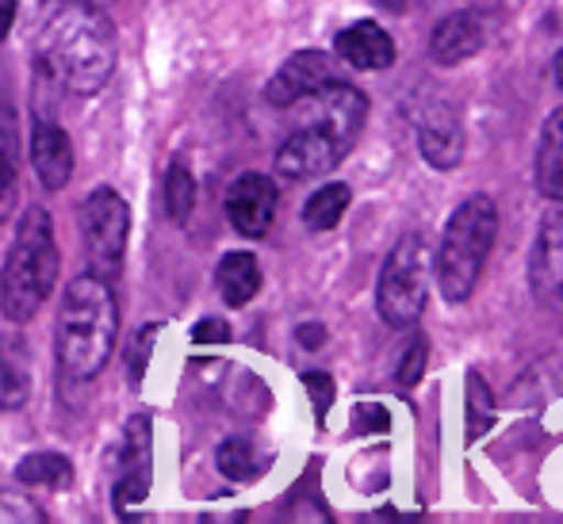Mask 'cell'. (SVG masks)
I'll use <instances>...</instances> for the list:
<instances>
[{
	"label": "cell",
	"mask_w": 563,
	"mask_h": 524,
	"mask_svg": "<svg viewBox=\"0 0 563 524\" xmlns=\"http://www.w3.org/2000/svg\"><path fill=\"white\" fill-rule=\"evenodd\" d=\"M537 192L563 208V104L552 111L537 146Z\"/></svg>",
	"instance_id": "18"
},
{
	"label": "cell",
	"mask_w": 563,
	"mask_h": 524,
	"mask_svg": "<svg viewBox=\"0 0 563 524\" xmlns=\"http://www.w3.org/2000/svg\"><path fill=\"white\" fill-rule=\"evenodd\" d=\"M192 341L196 345H223V341H230V325L223 317H203V322H196Z\"/></svg>",
	"instance_id": "31"
},
{
	"label": "cell",
	"mask_w": 563,
	"mask_h": 524,
	"mask_svg": "<svg viewBox=\"0 0 563 524\" xmlns=\"http://www.w3.org/2000/svg\"><path fill=\"white\" fill-rule=\"evenodd\" d=\"M216 283H219V296H223L227 306H245L261 291L257 257H253V253H227V257L219 260Z\"/></svg>",
	"instance_id": "19"
},
{
	"label": "cell",
	"mask_w": 563,
	"mask_h": 524,
	"mask_svg": "<svg viewBox=\"0 0 563 524\" xmlns=\"http://www.w3.org/2000/svg\"><path fill=\"white\" fill-rule=\"evenodd\" d=\"M426 341L422 337H415L407 345V353H402V360H399V371H395V379H399V387H415L418 379H422V371H426Z\"/></svg>",
	"instance_id": "29"
},
{
	"label": "cell",
	"mask_w": 563,
	"mask_h": 524,
	"mask_svg": "<svg viewBox=\"0 0 563 524\" xmlns=\"http://www.w3.org/2000/svg\"><path fill=\"white\" fill-rule=\"evenodd\" d=\"M349 154V146L319 123H303L299 131L288 134L280 149H276V172L284 180H314L327 177L330 169H338L341 157Z\"/></svg>",
	"instance_id": "7"
},
{
	"label": "cell",
	"mask_w": 563,
	"mask_h": 524,
	"mask_svg": "<svg viewBox=\"0 0 563 524\" xmlns=\"http://www.w3.org/2000/svg\"><path fill=\"white\" fill-rule=\"evenodd\" d=\"M31 165H35V177L46 192H58L74 177V142L51 119H35V126H31Z\"/></svg>",
	"instance_id": "13"
},
{
	"label": "cell",
	"mask_w": 563,
	"mask_h": 524,
	"mask_svg": "<svg viewBox=\"0 0 563 524\" xmlns=\"http://www.w3.org/2000/svg\"><path fill=\"white\" fill-rule=\"evenodd\" d=\"M58 283V242L46 208L23 211L15 226L12 249L0 268V314L12 325H23L38 314Z\"/></svg>",
	"instance_id": "3"
},
{
	"label": "cell",
	"mask_w": 563,
	"mask_h": 524,
	"mask_svg": "<svg viewBox=\"0 0 563 524\" xmlns=\"http://www.w3.org/2000/svg\"><path fill=\"white\" fill-rule=\"evenodd\" d=\"M81 242L89 257V272L104 276L108 283L119 280L126 260V237H131V208L115 188H97L81 200Z\"/></svg>",
	"instance_id": "6"
},
{
	"label": "cell",
	"mask_w": 563,
	"mask_h": 524,
	"mask_svg": "<svg viewBox=\"0 0 563 524\" xmlns=\"http://www.w3.org/2000/svg\"><path fill=\"white\" fill-rule=\"evenodd\" d=\"M15 8H20V0H0V38L12 31L15 23Z\"/></svg>",
	"instance_id": "33"
},
{
	"label": "cell",
	"mask_w": 563,
	"mask_h": 524,
	"mask_svg": "<svg viewBox=\"0 0 563 524\" xmlns=\"http://www.w3.org/2000/svg\"><path fill=\"white\" fill-rule=\"evenodd\" d=\"M426 296H430V249H426L422 234H402L379 268V317L391 330H410L426 311Z\"/></svg>",
	"instance_id": "5"
},
{
	"label": "cell",
	"mask_w": 563,
	"mask_h": 524,
	"mask_svg": "<svg viewBox=\"0 0 563 524\" xmlns=\"http://www.w3.org/2000/svg\"><path fill=\"white\" fill-rule=\"evenodd\" d=\"M464 425H467V444L475 436H483L490 425H495V399H490V387L483 383V376L467 371L464 376Z\"/></svg>",
	"instance_id": "23"
},
{
	"label": "cell",
	"mask_w": 563,
	"mask_h": 524,
	"mask_svg": "<svg viewBox=\"0 0 563 524\" xmlns=\"http://www.w3.org/2000/svg\"><path fill=\"white\" fill-rule=\"evenodd\" d=\"M115 337L119 306L112 283L97 272L69 280L58 322H54V353H58L62 371L74 379L100 376L115 353Z\"/></svg>",
	"instance_id": "2"
},
{
	"label": "cell",
	"mask_w": 563,
	"mask_h": 524,
	"mask_svg": "<svg viewBox=\"0 0 563 524\" xmlns=\"http://www.w3.org/2000/svg\"><path fill=\"white\" fill-rule=\"evenodd\" d=\"M299 104H307L303 123L327 126V131L345 142L349 149H353V142L361 138L364 123H368V100H364V92L353 89L345 77H341V81H330L327 89L299 100Z\"/></svg>",
	"instance_id": "8"
},
{
	"label": "cell",
	"mask_w": 563,
	"mask_h": 524,
	"mask_svg": "<svg viewBox=\"0 0 563 524\" xmlns=\"http://www.w3.org/2000/svg\"><path fill=\"white\" fill-rule=\"evenodd\" d=\"M529 288L541 306H563V208L549 211L537 226Z\"/></svg>",
	"instance_id": "11"
},
{
	"label": "cell",
	"mask_w": 563,
	"mask_h": 524,
	"mask_svg": "<svg viewBox=\"0 0 563 524\" xmlns=\"http://www.w3.org/2000/svg\"><path fill=\"white\" fill-rule=\"evenodd\" d=\"M196 208V177L185 161H173L165 172V211L173 222H188V214Z\"/></svg>",
	"instance_id": "24"
},
{
	"label": "cell",
	"mask_w": 563,
	"mask_h": 524,
	"mask_svg": "<svg viewBox=\"0 0 563 524\" xmlns=\"http://www.w3.org/2000/svg\"><path fill=\"white\" fill-rule=\"evenodd\" d=\"M154 436H150V417L139 414L126 421L123 433V475L115 482V513L123 517L131 505H139L150 490V475H154Z\"/></svg>",
	"instance_id": "12"
},
{
	"label": "cell",
	"mask_w": 563,
	"mask_h": 524,
	"mask_svg": "<svg viewBox=\"0 0 563 524\" xmlns=\"http://www.w3.org/2000/svg\"><path fill=\"white\" fill-rule=\"evenodd\" d=\"M353 428L356 433H387L391 428V414L384 402H356L353 406Z\"/></svg>",
	"instance_id": "28"
},
{
	"label": "cell",
	"mask_w": 563,
	"mask_h": 524,
	"mask_svg": "<svg viewBox=\"0 0 563 524\" xmlns=\"http://www.w3.org/2000/svg\"><path fill=\"white\" fill-rule=\"evenodd\" d=\"M216 464H219V471H223L227 479H234V482H245V479H253V475H257V456H253L250 441H242V436H230V441L219 444Z\"/></svg>",
	"instance_id": "25"
},
{
	"label": "cell",
	"mask_w": 563,
	"mask_h": 524,
	"mask_svg": "<svg viewBox=\"0 0 563 524\" xmlns=\"http://www.w3.org/2000/svg\"><path fill=\"white\" fill-rule=\"evenodd\" d=\"M334 51H338V58L345 62V66L364 69V74L395 66V38L387 35L376 20H356L353 27L338 31Z\"/></svg>",
	"instance_id": "15"
},
{
	"label": "cell",
	"mask_w": 563,
	"mask_h": 524,
	"mask_svg": "<svg viewBox=\"0 0 563 524\" xmlns=\"http://www.w3.org/2000/svg\"><path fill=\"white\" fill-rule=\"evenodd\" d=\"M552 69H556V85H560V89H563V46H560L556 62H552Z\"/></svg>",
	"instance_id": "34"
},
{
	"label": "cell",
	"mask_w": 563,
	"mask_h": 524,
	"mask_svg": "<svg viewBox=\"0 0 563 524\" xmlns=\"http://www.w3.org/2000/svg\"><path fill=\"white\" fill-rule=\"evenodd\" d=\"M472 4H479V0H472Z\"/></svg>",
	"instance_id": "35"
},
{
	"label": "cell",
	"mask_w": 563,
	"mask_h": 524,
	"mask_svg": "<svg viewBox=\"0 0 563 524\" xmlns=\"http://www.w3.org/2000/svg\"><path fill=\"white\" fill-rule=\"evenodd\" d=\"M322 337H327V330H322V325H299V345H303V348H319Z\"/></svg>",
	"instance_id": "32"
},
{
	"label": "cell",
	"mask_w": 563,
	"mask_h": 524,
	"mask_svg": "<svg viewBox=\"0 0 563 524\" xmlns=\"http://www.w3.org/2000/svg\"><path fill=\"white\" fill-rule=\"evenodd\" d=\"M483 43H487V27H483L479 12L464 8V12H452L433 27L430 54L441 66H460V62H467L472 54H479Z\"/></svg>",
	"instance_id": "16"
},
{
	"label": "cell",
	"mask_w": 563,
	"mask_h": 524,
	"mask_svg": "<svg viewBox=\"0 0 563 524\" xmlns=\"http://www.w3.org/2000/svg\"><path fill=\"white\" fill-rule=\"evenodd\" d=\"M418 146L433 169H456L464 157V126L449 104H430L418 123Z\"/></svg>",
	"instance_id": "14"
},
{
	"label": "cell",
	"mask_w": 563,
	"mask_h": 524,
	"mask_svg": "<svg viewBox=\"0 0 563 524\" xmlns=\"http://www.w3.org/2000/svg\"><path fill=\"white\" fill-rule=\"evenodd\" d=\"M35 58L54 85L74 97H97L115 74V27L89 0H66L51 12L35 43Z\"/></svg>",
	"instance_id": "1"
},
{
	"label": "cell",
	"mask_w": 563,
	"mask_h": 524,
	"mask_svg": "<svg viewBox=\"0 0 563 524\" xmlns=\"http://www.w3.org/2000/svg\"><path fill=\"white\" fill-rule=\"evenodd\" d=\"M495 237H498V208L490 196H467L449 214V226L441 234V249H438V283L449 303L472 299Z\"/></svg>",
	"instance_id": "4"
},
{
	"label": "cell",
	"mask_w": 563,
	"mask_h": 524,
	"mask_svg": "<svg viewBox=\"0 0 563 524\" xmlns=\"http://www.w3.org/2000/svg\"><path fill=\"white\" fill-rule=\"evenodd\" d=\"M563 394V353L549 356L544 364H533L514 387V402L518 406H544L549 399Z\"/></svg>",
	"instance_id": "20"
},
{
	"label": "cell",
	"mask_w": 563,
	"mask_h": 524,
	"mask_svg": "<svg viewBox=\"0 0 563 524\" xmlns=\"http://www.w3.org/2000/svg\"><path fill=\"white\" fill-rule=\"evenodd\" d=\"M330 81H341L338 62L327 51H299L276 69V77L268 81L265 100L273 108H296L299 100L314 97L319 89H327Z\"/></svg>",
	"instance_id": "9"
},
{
	"label": "cell",
	"mask_w": 563,
	"mask_h": 524,
	"mask_svg": "<svg viewBox=\"0 0 563 524\" xmlns=\"http://www.w3.org/2000/svg\"><path fill=\"white\" fill-rule=\"evenodd\" d=\"M349 203H353L349 185H322L319 192L303 203V222L311 230H319V234L322 230H334L341 222V214L349 211Z\"/></svg>",
	"instance_id": "22"
},
{
	"label": "cell",
	"mask_w": 563,
	"mask_h": 524,
	"mask_svg": "<svg viewBox=\"0 0 563 524\" xmlns=\"http://www.w3.org/2000/svg\"><path fill=\"white\" fill-rule=\"evenodd\" d=\"M15 479L23 487H38V490H66L74 482V464L58 451H35V456H23L15 467Z\"/></svg>",
	"instance_id": "21"
},
{
	"label": "cell",
	"mask_w": 563,
	"mask_h": 524,
	"mask_svg": "<svg viewBox=\"0 0 563 524\" xmlns=\"http://www.w3.org/2000/svg\"><path fill=\"white\" fill-rule=\"evenodd\" d=\"M154 341H157V325H146V330L134 337V356H131V379H134V383H142V376H146L150 348H154Z\"/></svg>",
	"instance_id": "30"
},
{
	"label": "cell",
	"mask_w": 563,
	"mask_h": 524,
	"mask_svg": "<svg viewBox=\"0 0 563 524\" xmlns=\"http://www.w3.org/2000/svg\"><path fill=\"white\" fill-rule=\"evenodd\" d=\"M303 387H307V394H311V402H314V417L327 421L330 406H334V394H338L334 379H330L327 371H307Z\"/></svg>",
	"instance_id": "27"
},
{
	"label": "cell",
	"mask_w": 563,
	"mask_h": 524,
	"mask_svg": "<svg viewBox=\"0 0 563 524\" xmlns=\"http://www.w3.org/2000/svg\"><path fill=\"white\" fill-rule=\"evenodd\" d=\"M280 188L265 172H245L227 192V219L242 237H265L273 230Z\"/></svg>",
	"instance_id": "10"
},
{
	"label": "cell",
	"mask_w": 563,
	"mask_h": 524,
	"mask_svg": "<svg viewBox=\"0 0 563 524\" xmlns=\"http://www.w3.org/2000/svg\"><path fill=\"white\" fill-rule=\"evenodd\" d=\"M31 345L23 333H0V410H20L31 399Z\"/></svg>",
	"instance_id": "17"
},
{
	"label": "cell",
	"mask_w": 563,
	"mask_h": 524,
	"mask_svg": "<svg viewBox=\"0 0 563 524\" xmlns=\"http://www.w3.org/2000/svg\"><path fill=\"white\" fill-rule=\"evenodd\" d=\"M15 208V157H12V138L0 134V222Z\"/></svg>",
	"instance_id": "26"
}]
</instances>
